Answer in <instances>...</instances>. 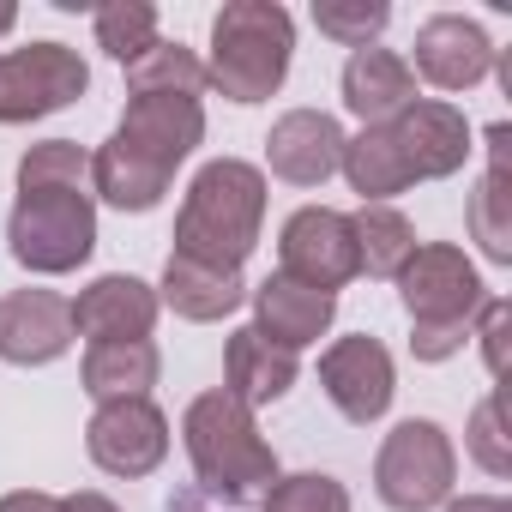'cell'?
I'll return each instance as SVG.
<instances>
[{
    "label": "cell",
    "mask_w": 512,
    "mask_h": 512,
    "mask_svg": "<svg viewBox=\"0 0 512 512\" xmlns=\"http://www.w3.org/2000/svg\"><path fill=\"white\" fill-rule=\"evenodd\" d=\"M278 260H284V278L308 284V290H344L356 278V235H350V217L332 211V205H302L284 235H278Z\"/></svg>",
    "instance_id": "9c48e42d"
},
{
    "label": "cell",
    "mask_w": 512,
    "mask_h": 512,
    "mask_svg": "<svg viewBox=\"0 0 512 512\" xmlns=\"http://www.w3.org/2000/svg\"><path fill=\"white\" fill-rule=\"evenodd\" d=\"M169 181H175V175H163L157 163H145V157L127 151L121 139H109V145L91 157V187H97L109 205H121V211H151V205L169 193Z\"/></svg>",
    "instance_id": "603a6c76"
},
{
    "label": "cell",
    "mask_w": 512,
    "mask_h": 512,
    "mask_svg": "<svg viewBox=\"0 0 512 512\" xmlns=\"http://www.w3.org/2000/svg\"><path fill=\"white\" fill-rule=\"evenodd\" d=\"M7 247L25 272H43V278L79 272L97 247L91 193H19L7 217Z\"/></svg>",
    "instance_id": "277c9868"
},
{
    "label": "cell",
    "mask_w": 512,
    "mask_h": 512,
    "mask_svg": "<svg viewBox=\"0 0 512 512\" xmlns=\"http://www.w3.org/2000/svg\"><path fill=\"white\" fill-rule=\"evenodd\" d=\"M163 302H169L181 320L211 326V320H223V314H235V308L247 302V284H241V272L193 266V260H175V253H169V266H163Z\"/></svg>",
    "instance_id": "7402d4cb"
},
{
    "label": "cell",
    "mask_w": 512,
    "mask_h": 512,
    "mask_svg": "<svg viewBox=\"0 0 512 512\" xmlns=\"http://www.w3.org/2000/svg\"><path fill=\"white\" fill-rule=\"evenodd\" d=\"M127 85L133 97H157V91H175V97H199L205 91V61L181 43H151L133 67H127Z\"/></svg>",
    "instance_id": "4316f807"
},
{
    "label": "cell",
    "mask_w": 512,
    "mask_h": 512,
    "mask_svg": "<svg viewBox=\"0 0 512 512\" xmlns=\"http://www.w3.org/2000/svg\"><path fill=\"white\" fill-rule=\"evenodd\" d=\"M506 145H512V127H488V175L476 181L470 193V229L482 241L488 260H512V181H506Z\"/></svg>",
    "instance_id": "44dd1931"
},
{
    "label": "cell",
    "mask_w": 512,
    "mask_h": 512,
    "mask_svg": "<svg viewBox=\"0 0 512 512\" xmlns=\"http://www.w3.org/2000/svg\"><path fill=\"white\" fill-rule=\"evenodd\" d=\"M398 163L410 181H440V175H458L464 157H470V127L452 103H410L392 127H386Z\"/></svg>",
    "instance_id": "7c38bea8"
},
{
    "label": "cell",
    "mask_w": 512,
    "mask_h": 512,
    "mask_svg": "<svg viewBox=\"0 0 512 512\" xmlns=\"http://www.w3.org/2000/svg\"><path fill=\"white\" fill-rule=\"evenodd\" d=\"M332 314H338V296L326 290H308L284 272H272L260 290H253V332L272 338L278 350H308L332 332Z\"/></svg>",
    "instance_id": "2e32d148"
},
{
    "label": "cell",
    "mask_w": 512,
    "mask_h": 512,
    "mask_svg": "<svg viewBox=\"0 0 512 512\" xmlns=\"http://www.w3.org/2000/svg\"><path fill=\"white\" fill-rule=\"evenodd\" d=\"M91 85V67L67 43H31L0 55V127L43 121L67 103H79Z\"/></svg>",
    "instance_id": "8992f818"
},
{
    "label": "cell",
    "mask_w": 512,
    "mask_h": 512,
    "mask_svg": "<svg viewBox=\"0 0 512 512\" xmlns=\"http://www.w3.org/2000/svg\"><path fill=\"white\" fill-rule=\"evenodd\" d=\"M0 512H61V500L43 488H13V494H0Z\"/></svg>",
    "instance_id": "d6a6232c"
},
{
    "label": "cell",
    "mask_w": 512,
    "mask_h": 512,
    "mask_svg": "<svg viewBox=\"0 0 512 512\" xmlns=\"http://www.w3.org/2000/svg\"><path fill=\"white\" fill-rule=\"evenodd\" d=\"M296 374H302V362H296V350H278L272 338H260L253 326H241L235 338H229V350H223V392L235 398V404H247V410H260V404H278L290 386H296Z\"/></svg>",
    "instance_id": "d6986e66"
},
{
    "label": "cell",
    "mask_w": 512,
    "mask_h": 512,
    "mask_svg": "<svg viewBox=\"0 0 512 512\" xmlns=\"http://www.w3.org/2000/svg\"><path fill=\"white\" fill-rule=\"evenodd\" d=\"M260 506L266 512H350V488L326 470H302V476H278Z\"/></svg>",
    "instance_id": "f1b7e54d"
},
{
    "label": "cell",
    "mask_w": 512,
    "mask_h": 512,
    "mask_svg": "<svg viewBox=\"0 0 512 512\" xmlns=\"http://www.w3.org/2000/svg\"><path fill=\"white\" fill-rule=\"evenodd\" d=\"M398 290H404V308H410L416 332H464L470 314L482 308V278L464 260V247H452V241L416 247L410 266L398 272Z\"/></svg>",
    "instance_id": "52a82bcc"
},
{
    "label": "cell",
    "mask_w": 512,
    "mask_h": 512,
    "mask_svg": "<svg viewBox=\"0 0 512 512\" xmlns=\"http://www.w3.org/2000/svg\"><path fill=\"white\" fill-rule=\"evenodd\" d=\"M290 55H296V19L278 0H229L211 19L205 85H217L229 103H266L290 79Z\"/></svg>",
    "instance_id": "3957f363"
},
{
    "label": "cell",
    "mask_w": 512,
    "mask_h": 512,
    "mask_svg": "<svg viewBox=\"0 0 512 512\" xmlns=\"http://www.w3.org/2000/svg\"><path fill=\"white\" fill-rule=\"evenodd\" d=\"M157 374H163V356H157L151 338H139V344H91V350H85V368H79V380H85V392H91L97 404L151 398Z\"/></svg>",
    "instance_id": "ffe728a7"
},
{
    "label": "cell",
    "mask_w": 512,
    "mask_h": 512,
    "mask_svg": "<svg viewBox=\"0 0 512 512\" xmlns=\"http://www.w3.org/2000/svg\"><path fill=\"white\" fill-rule=\"evenodd\" d=\"M266 163L290 187H320L344 163V127H338V115H326V109H290L272 127V139H266Z\"/></svg>",
    "instance_id": "9a60e30c"
},
{
    "label": "cell",
    "mask_w": 512,
    "mask_h": 512,
    "mask_svg": "<svg viewBox=\"0 0 512 512\" xmlns=\"http://www.w3.org/2000/svg\"><path fill=\"white\" fill-rule=\"evenodd\" d=\"M416 103V73L392 49H356L344 61V109L362 127H392Z\"/></svg>",
    "instance_id": "ac0fdd59"
},
{
    "label": "cell",
    "mask_w": 512,
    "mask_h": 512,
    "mask_svg": "<svg viewBox=\"0 0 512 512\" xmlns=\"http://www.w3.org/2000/svg\"><path fill=\"white\" fill-rule=\"evenodd\" d=\"M181 440H187L199 494L211 500L247 506V500H266V488L278 482V452L266 446L253 410L235 404L229 392H199L181 416Z\"/></svg>",
    "instance_id": "7a4b0ae2"
},
{
    "label": "cell",
    "mask_w": 512,
    "mask_h": 512,
    "mask_svg": "<svg viewBox=\"0 0 512 512\" xmlns=\"http://www.w3.org/2000/svg\"><path fill=\"white\" fill-rule=\"evenodd\" d=\"M386 19V0H314V25L344 49H368L386 31Z\"/></svg>",
    "instance_id": "f546056e"
},
{
    "label": "cell",
    "mask_w": 512,
    "mask_h": 512,
    "mask_svg": "<svg viewBox=\"0 0 512 512\" xmlns=\"http://www.w3.org/2000/svg\"><path fill=\"white\" fill-rule=\"evenodd\" d=\"M151 326H157V290L127 272L97 278L73 302V332H85L91 344H139L151 338Z\"/></svg>",
    "instance_id": "e0dca14e"
},
{
    "label": "cell",
    "mask_w": 512,
    "mask_h": 512,
    "mask_svg": "<svg viewBox=\"0 0 512 512\" xmlns=\"http://www.w3.org/2000/svg\"><path fill=\"white\" fill-rule=\"evenodd\" d=\"M506 326H512V308L506 302H482V356H488L494 380H506Z\"/></svg>",
    "instance_id": "1f68e13d"
},
{
    "label": "cell",
    "mask_w": 512,
    "mask_h": 512,
    "mask_svg": "<svg viewBox=\"0 0 512 512\" xmlns=\"http://www.w3.org/2000/svg\"><path fill=\"white\" fill-rule=\"evenodd\" d=\"M73 344V302L55 290H13L0 296V362L43 368Z\"/></svg>",
    "instance_id": "4fadbf2b"
},
{
    "label": "cell",
    "mask_w": 512,
    "mask_h": 512,
    "mask_svg": "<svg viewBox=\"0 0 512 512\" xmlns=\"http://www.w3.org/2000/svg\"><path fill=\"white\" fill-rule=\"evenodd\" d=\"M115 139L127 151H139L145 163H157L163 175H175L193 157V145L205 139V109H199V97H175V91L127 97V115H121Z\"/></svg>",
    "instance_id": "8fae6325"
},
{
    "label": "cell",
    "mask_w": 512,
    "mask_h": 512,
    "mask_svg": "<svg viewBox=\"0 0 512 512\" xmlns=\"http://www.w3.org/2000/svg\"><path fill=\"white\" fill-rule=\"evenodd\" d=\"M320 386H326V398L338 404V416L356 422V428L380 422V416L392 410V392H398L392 356H386V344L368 338V332H362V338H338V344L320 356Z\"/></svg>",
    "instance_id": "30bf717a"
},
{
    "label": "cell",
    "mask_w": 512,
    "mask_h": 512,
    "mask_svg": "<svg viewBox=\"0 0 512 512\" xmlns=\"http://www.w3.org/2000/svg\"><path fill=\"white\" fill-rule=\"evenodd\" d=\"M175 512H193V506H181V500H175Z\"/></svg>",
    "instance_id": "8d00e7d4"
},
{
    "label": "cell",
    "mask_w": 512,
    "mask_h": 512,
    "mask_svg": "<svg viewBox=\"0 0 512 512\" xmlns=\"http://www.w3.org/2000/svg\"><path fill=\"white\" fill-rule=\"evenodd\" d=\"M260 223H266V175L241 157H217L193 175L175 211V260L241 272V260L260 241Z\"/></svg>",
    "instance_id": "6da1fadb"
},
{
    "label": "cell",
    "mask_w": 512,
    "mask_h": 512,
    "mask_svg": "<svg viewBox=\"0 0 512 512\" xmlns=\"http://www.w3.org/2000/svg\"><path fill=\"white\" fill-rule=\"evenodd\" d=\"M91 187V151L73 139H43L19 157V193H85Z\"/></svg>",
    "instance_id": "484cf974"
},
{
    "label": "cell",
    "mask_w": 512,
    "mask_h": 512,
    "mask_svg": "<svg viewBox=\"0 0 512 512\" xmlns=\"http://www.w3.org/2000/svg\"><path fill=\"white\" fill-rule=\"evenodd\" d=\"M452 470H458V452H452L446 428L428 416H410L380 440L374 488L392 512H428L452 494Z\"/></svg>",
    "instance_id": "5b68a950"
},
{
    "label": "cell",
    "mask_w": 512,
    "mask_h": 512,
    "mask_svg": "<svg viewBox=\"0 0 512 512\" xmlns=\"http://www.w3.org/2000/svg\"><path fill=\"white\" fill-rule=\"evenodd\" d=\"M470 458L488 470V476H506L512 470V446H506V422H500V392H488L470 416Z\"/></svg>",
    "instance_id": "4dcf8cb0"
},
{
    "label": "cell",
    "mask_w": 512,
    "mask_h": 512,
    "mask_svg": "<svg viewBox=\"0 0 512 512\" xmlns=\"http://www.w3.org/2000/svg\"><path fill=\"white\" fill-rule=\"evenodd\" d=\"M85 452L97 470L109 476H151L163 458H169V416L151 404V398H115V404H97L91 428H85Z\"/></svg>",
    "instance_id": "ba28073f"
},
{
    "label": "cell",
    "mask_w": 512,
    "mask_h": 512,
    "mask_svg": "<svg viewBox=\"0 0 512 512\" xmlns=\"http://www.w3.org/2000/svg\"><path fill=\"white\" fill-rule=\"evenodd\" d=\"M61 512H121L109 494H97V488H79V494H67L61 500Z\"/></svg>",
    "instance_id": "836d02e7"
},
{
    "label": "cell",
    "mask_w": 512,
    "mask_h": 512,
    "mask_svg": "<svg viewBox=\"0 0 512 512\" xmlns=\"http://www.w3.org/2000/svg\"><path fill=\"white\" fill-rule=\"evenodd\" d=\"M151 43H157V7L151 0H115V7H97V49L109 61L133 67Z\"/></svg>",
    "instance_id": "83f0119b"
},
{
    "label": "cell",
    "mask_w": 512,
    "mask_h": 512,
    "mask_svg": "<svg viewBox=\"0 0 512 512\" xmlns=\"http://www.w3.org/2000/svg\"><path fill=\"white\" fill-rule=\"evenodd\" d=\"M446 512H512V500H500V494H464V500H452Z\"/></svg>",
    "instance_id": "e575fe53"
},
{
    "label": "cell",
    "mask_w": 512,
    "mask_h": 512,
    "mask_svg": "<svg viewBox=\"0 0 512 512\" xmlns=\"http://www.w3.org/2000/svg\"><path fill=\"white\" fill-rule=\"evenodd\" d=\"M13 25H19V7H13V0H0V37H7Z\"/></svg>",
    "instance_id": "d590c367"
},
{
    "label": "cell",
    "mask_w": 512,
    "mask_h": 512,
    "mask_svg": "<svg viewBox=\"0 0 512 512\" xmlns=\"http://www.w3.org/2000/svg\"><path fill=\"white\" fill-rule=\"evenodd\" d=\"M350 235H356V272H368V278H398L416 253V229L392 205H362L350 217Z\"/></svg>",
    "instance_id": "cb8c5ba5"
},
{
    "label": "cell",
    "mask_w": 512,
    "mask_h": 512,
    "mask_svg": "<svg viewBox=\"0 0 512 512\" xmlns=\"http://www.w3.org/2000/svg\"><path fill=\"white\" fill-rule=\"evenodd\" d=\"M488 67H494V43H488V31L476 19L440 13V19H428L416 31V67L410 73H422L440 91H470V85L488 79Z\"/></svg>",
    "instance_id": "5bb4252c"
},
{
    "label": "cell",
    "mask_w": 512,
    "mask_h": 512,
    "mask_svg": "<svg viewBox=\"0 0 512 512\" xmlns=\"http://www.w3.org/2000/svg\"><path fill=\"white\" fill-rule=\"evenodd\" d=\"M338 169L350 175V187L362 193V205H386L392 193L410 187V175H404V163H398L386 127H362L356 139H344V163H338Z\"/></svg>",
    "instance_id": "d4e9b609"
}]
</instances>
